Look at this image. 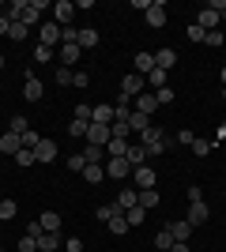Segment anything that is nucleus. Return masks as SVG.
<instances>
[{"label": "nucleus", "instance_id": "1a4fd4ad", "mask_svg": "<svg viewBox=\"0 0 226 252\" xmlns=\"http://www.w3.org/2000/svg\"><path fill=\"white\" fill-rule=\"evenodd\" d=\"M42 94H45L42 79H38V75H27V83H23V98H27V102H38Z\"/></svg>", "mask_w": 226, "mask_h": 252}, {"label": "nucleus", "instance_id": "c9c22d12", "mask_svg": "<svg viewBox=\"0 0 226 252\" xmlns=\"http://www.w3.org/2000/svg\"><path fill=\"white\" fill-rule=\"evenodd\" d=\"M15 162H19V166H34L38 158H34V151H31V147H23L19 155H15Z\"/></svg>", "mask_w": 226, "mask_h": 252}, {"label": "nucleus", "instance_id": "ea45409f", "mask_svg": "<svg viewBox=\"0 0 226 252\" xmlns=\"http://www.w3.org/2000/svg\"><path fill=\"white\" fill-rule=\"evenodd\" d=\"M204 42H207V45H226V38H223V31H207Z\"/></svg>", "mask_w": 226, "mask_h": 252}, {"label": "nucleus", "instance_id": "a878e982", "mask_svg": "<svg viewBox=\"0 0 226 252\" xmlns=\"http://www.w3.org/2000/svg\"><path fill=\"white\" fill-rule=\"evenodd\" d=\"M125 158H129V166L136 169V166H143V158H147V151H143V147H132V143H129V151H125Z\"/></svg>", "mask_w": 226, "mask_h": 252}, {"label": "nucleus", "instance_id": "864d4df0", "mask_svg": "<svg viewBox=\"0 0 226 252\" xmlns=\"http://www.w3.org/2000/svg\"><path fill=\"white\" fill-rule=\"evenodd\" d=\"M170 252H193V249H189V241H173V249Z\"/></svg>", "mask_w": 226, "mask_h": 252}, {"label": "nucleus", "instance_id": "0eeeda50", "mask_svg": "<svg viewBox=\"0 0 226 252\" xmlns=\"http://www.w3.org/2000/svg\"><path fill=\"white\" fill-rule=\"evenodd\" d=\"M132 109H136V113H147V117H151L155 109H159V98L143 91V94H136V98H132Z\"/></svg>", "mask_w": 226, "mask_h": 252}, {"label": "nucleus", "instance_id": "58836bf2", "mask_svg": "<svg viewBox=\"0 0 226 252\" xmlns=\"http://www.w3.org/2000/svg\"><path fill=\"white\" fill-rule=\"evenodd\" d=\"M8 38H11V42H23V38H27V27H23V23H11Z\"/></svg>", "mask_w": 226, "mask_h": 252}, {"label": "nucleus", "instance_id": "f257e3e1", "mask_svg": "<svg viewBox=\"0 0 226 252\" xmlns=\"http://www.w3.org/2000/svg\"><path fill=\"white\" fill-rule=\"evenodd\" d=\"M143 151H147V158H159L162 151H166V136H162V128L151 125L147 132H143Z\"/></svg>", "mask_w": 226, "mask_h": 252}, {"label": "nucleus", "instance_id": "b1692460", "mask_svg": "<svg viewBox=\"0 0 226 252\" xmlns=\"http://www.w3.org/2000/svg\"><path fill=\"white\" fill-rule=\"evenodd\" d=\"M98 45V31L95 27H83V31H79V49H95Z\"/></svg>", "mask_w": 226, "mask_h": 252}, {"label": "nucleus", "instance_id": "cd10ccee", "mask_svg": "<svg viewBox=\"0 0 226 252\" xmlns=\"http://www.w3.org/2000/svg\"><path fill=\"white\" fill-rule=\"evenodd\" d=\"M140 207H143V211L159 207V192H155V189H143V192H140Z\"/></svg>", "mask_w": 226, "mask_h": 252}, {"label": "nucleus", "instance_id": "c03bdc74", "mask_svg": "<svg viewBox=\"0 0 226 252\" xmlns=\"http://www.w3.org/2000/svg\"><path fill=\"white\" fill-rule=\"evenodd\" d=\"M83 166H87L83 155H72V158H68V169H72V173H83Z\"/></svg>", "mask_w": 226, "mask_h": 252}, {"label": "nucleus", "instance_id": "6e6552de", "mask_svg": "<svg viewBox=\"0 0 226 252\" xmlns=\"http://www.w3.org/2000/svg\"><path fill=\"white\" fill-rule=\"evenodd\" d=\"M207 215H211V211H207L204 200H200V203H189V219H185V222L196 230V226H204V222H207Z\"/></svg>", "mask_w": 226, "mask_h": 252}, {"label": "nucleus", "instance_id": "e433bc0d", "mask_svg": "<svg viewBox=\"0 0 226 252\" xmlns=\"http://www.w3.org/2000/svg\"><path fill=\"white\" fill-rule=\"evenodd\" d=\"M72 68H61V72H53V79H57V83H61V87H72Z\"/></svg>", "mask_w": 226, "mask_h": 252}, {"label": "nucleus", "instance_id": "6ab92c4d", "mask_svg": "<svg viewBox=\"0 0 226 252\" xmlns=\"http://www.w3.org/2000/svg\"><path fill=\"white\" fill-rule=\"evenodd\" d=\"M79 53H83L79 45H61V68H72L79 61Z\"/></svg>", "mask_w": 226, "mask_h": 252}, {"label": "nucleus", "instance_id": "72a5a7b5", "mask_svg": "<svg viewBox=\"0 0 226 252\" xmlns=\"http://www.w3.org/2000/svg\"><path fill=\"white\" fill-rule=\"evenodd\" d=\"M19 252H38V237L23 233V237H19Z\"/></svg>", "mask_w": 226, "mask_h": 252}, {"label": "nucleus", "instance_id": "a18cd8bd", "mask_svg": "<svg viewBox=\"0 0 226 252\" xmlns=\"http://www.w3.org/2000/svg\"><path fill=\"white\" fill-rule=\"evenodd\" d=\"M204 27H196V23H193V27H189V42H204Z\"/></svg>", "mask_w": 226, "mask_h": 252}, {"label": "nucleus", "instance_id": "4c0bfd02", "mask_svg": "<svg viewBox=\"0 0 226 252\" xmlns=\"http://www.w3.org/2000/svg\"><path fill=\"white\" fill-rule=\"evenodd\" d=\"M11 132H15V136H23V132H31V125H27V117H11Z\"/></svg>", "mask_w": 226, "mask_h": 252}, {"label": "nucleus", "instance_id": "603ef678", "mask_svg": "<svg viewBox=\"0 0 226 252\" xmlns=\"http://www.w3.org/2000/svg\"><path fill=\"white\" fill-rule=\"evenodd\" d=\"M11 31V19H8V11H4V15H0V34H8Z\"/></svg>", "mask_w": 226, "mask_h": 252}, {"label": "nucleus", "instance_id": "393cba45", "mask_svg": "<svg viewBox=\"0 0 226 252\" xmlns=\"http://www.w3.org/2000/svg\"><path fill=\"white\" fill-rule=\"evenodd\" d=\"M61 249V237H57V233H42V237H38V252H57Z\"/></svg>", "mask_w": 226, "mask_h": 252}, {"label": "nucleus", "instance_id": "dca6fc26", "mask_svg": "<svg viewBox=\"0 0 226 252\" xmlns=\"http://www.w3.org/2000/svg\"><path fill=\"white\" fill-rule=\"evenodd\" d=\"M166 230L173 233V241H189V237H193V226H189V222H166Z\"/></svg>", "mask_w": 226, "mask_h": 252}, {"label": "nucleus", "instance_id": "39448f33", "mask_svg": "<svg viewBox=\"0 0 226 252\" xmlns=\"http://www.w3.org/2000/svg\"><path fill=\"white\" fill-rule=\"evenodd\" d=\"M121 94H129V98L143 94V75H140V72H132V75H125V79H121Z\"/></svg>", "mask_w": 226, "mask_h": 252}, {"label": "nucleus", "instance_id": "79ce46f5", "mask_svg": "<svg viewBox=\"0 0 226 252\" xmlns=\"http://www.w3.org/2000/svg\"><path fill=\"white\" fill-rule=\"evenodd\" d=\"M49 57H53V49H49V45H38V49H34V61H38V64H45Z\"/></svg>", "mask_w": 226, "mask_h": 252}, {"label": "nucleus", "instance_id": "8fccbe9b", "mask_svg": "<svg viewBox=\"0 0 226 252\" xmlns=\"http://www.w3.org/2000/svg\"><path fill=\"white\" fill-rule=\"evenodd\" d=\"M72 83H75V87H87V83H91V75H87V72H75Z\"/></svg>", "mask_w": 226, "mask_h": 252}, {"label": "nucleus", "instance_id": "423d86ee", "mask_svg": "<svg viewBox=\"0 0 226 252\" xmlns=\"http://www.w3.org/2000/svg\"><path fill=\"white\" fill-rule=\"evenodd\" d=\"M147 27H166V4L162 0H151V8H147Z\"/></svg>", "mask_w": 226, "mask_h": 252}, {"label": "nucleus", "instance_id": "f704fd0d", "mask_svg": "<svg viewBox=\"0 0 226 252\" xmlns=\"http://www.w3.org/2000/svg\"><path fill=\"white\" fill-rule=\"evenodd\" d=\"M189 147H193V151H196L200 158H207V155H211V143H207V139H193Z\"/></svg>", "mask_w": 226, "mask_h": 252}, {"label": "nucleus", "instance_id": "c85d7f7f", "mask_svg": "<svg viewBox=\"0 0 226 252\" xmlns=\"http://www.w3.org/2000/svg\"><path fill=\"white\" fill-rule=\"evenodd\" d=\"M136 68L140 72H155V53H136Z\"/></svg>", "mask_w": 226, "mask_h": 252}, {"label": "nucleus", "instance_id": "2eb2a0df", "mask_svg": "<svg viewBox=\"0 0 226 252\" xmlns=\"http://www.w3.org/2000/svg\"><path fill=\"white\" fill-rule=\"evenodd\" d=\"M173 64H177V53H173V49H159V53H155V68H162V72H170Z\"/></svg>", "mask_w": 226, "mask_h": 252}, {"label": "nucleus", "instance_id": "052dcab7", "mask_svg": "<svg viewBox=\"0 0 226 252\" xmlns=\"http://www.w3.org/2000/svg\"><path fill=\"white\" fill-rule=\"evenodd\" d=\"M0 252H4V249H0Z\"/></svg>", "mask_w": 226, "mask_h": 252}, {"label": "nucleus", "instance_id": "13d9d810", "mask_svg": "<svg viewBox=\"0 0 226 252\" xmlns=\"http://www.w3.org/2000/svg\"><path fill=\"white\" fill-rule=\"evenodd\" d=\"M223 102H226V87H223Z\"/></svg>", "mask_w": 226, "mask_h": 252}, {"label": "nucleus", "instance_id": "9b49d317", "mask_svg": "<svg viewBox=\"0 0 226 252\" xmlns=\"http://www.w3.org/2000/svg\"><path fill=\"white\" fill-rule=\"evenodd\" d=\"M0 151H4V155H19V151H23V136L4 132V136H0Z\"/></svg>", "mask_w": 226, "mask_h": 252}, {"label": "nucleus", "instance_id": "20e7f679", "mask_svg": "<svg viewBox=\"0 0 226 252\" xmlns=\"http://www.w3.org/2000/svg\"><path fill=\"white\" fill-rule=\"evenodd\" d=\"M132 177H136V189H155V181H159V173H155V169H151V166H136V169H132Z\"/></svg>", "mask_w": 226, "mask_h": 252}, {"label": "nucleus", "instance_id": "9d476101", "mask_svg": "<svg viewBox=\"0 0 226 252\" xmlns=\"http://www.w3.org/2000/svg\"><path fill=\"white\" fill-rule=\"evenodd\" d=\"M129 173H132V166H129V158H109V162H106V177H129Z\"/></svg>", "mask_w": 226, "mask_h": 252}, {"label": "nucleus", "instance_id": "412c9836", "mask_svg": "<svg viewBox=\"0 0 226 252\" xmlns=\"http://www.w3.org/2000/svg\"><path fill=\"white\" fill-rule=\"evenodd\" d=\"M136 203H140V192H121L113 207H117V211H132V207H136Z\"/></svg>", "mask_w": 226, "mask_h": 252}, {"label": "nucleus", "instance_id": "7ed1b4c3", "mask_svg": "<svg viewBox=\"0 0 226 252\" xmlns=\"http://www.w3.org/2000/svg\"><path fill=\"white\" fill-rule=\"evenodd\" d=\"M53 15H57V27H72L75 4H72V0H57V4H53Z\"/></svg>", "mask_w": 226, "mask_h": 252}, {"label": "nucleus", "instance_id": "bf43d9fd", "mask_svg": "<svg viewBox=\"0 0 226 252\" xmlns=\"http://www.w3.org/2000/svg\"><path fill=\"white\" fill-rule=\"evenodd\" d=\"M0 68H4V57H0Z\"/></svg>", "mask_w": 226, "mask_h": 252}, {"label": "nucleus", "instance_id": "a19ab883", "mask_svg": "<svg viewBox=\"0 0 226 252\" xmlns=\"http://www.w3.org/2000/svg\"><path fill=\"white\" fill-rule=\"evenodd\" d=\"M75 121H83V125H91V105H75Z\"/></svg>", "mask_w": 226, "mask_h": 252}, {"label": "nucleus", "instance_id": "f03ea898", "mask_svg": "<svg viewBox=\"0 0 226 252\" xmlns=\"http://www.w3.org/2000/svg\"><path fill=\"white\" fill-rule=\"evenodd\" d=\"M87 143H95V147H106L109 139H113V125H87Z\"/></svg>", "mask_w": 226, "mask_h": 252}, {"label": "nucleus", "instance_id": "f8f14e48", "mask_svg": "<svg viewBox=\"0 0 226 252\" xmlns=\"http://www.w3.org/2000/svg\"><path fill=\"white\" fill-rule=\"evenodd\" d=\"M34 158H38V162H53L57 158V143L53 139H42V143L34 147Z\"/></svg>", "mask_w": 226, "mask_h": 252}, {"label": "nucleus", "instance_id": "aec40b11", "mask_svg": "<svg viewBox=\"0 0 226 252\" xmlns=\"http://www.w3.org/2000/svg\"><path fill=\"white\" fill-rule=\"evenodd\" d=\"M129 128H132V132H140V136H143V132H147V128H151V117H147V113H136V109H132V117H129Z\"/></svg>", "mask_w": 226, "mask_h": 252}, {"label": "nucleus", "instance_id": "09e8293b", "mask_svg": "<svg viewBox=\"0 0 226 252\" xmlns=\"http://www.w3.org/2000/svg\"><path fill=\"white\" fill-rule=\"evenodd\" d=\"M185 196H189V203H200V200H204V192L196 189V185H193V189H189V192H185Z\"/></svg>", "mask_w": 226, "mask_h": 252}, {"label": "nucleus", "instance_id": "37998d69", "mask_svg": "<svg viewBox=\"0 0 226 252\" xmlns=\"http://www.w3.org/2000/svg\"><path fill=\"white\" fill-rule=\"evenodd\" d=\"M129 132H132V128L125 125V121H113V136H117V139H129Z\"/></svg>", "mask_w": 226, "mask_h": 252}, {"label": "nucleus", "instance_id": "de8ad7c7", "mask_svg": "<svg viewBox=\"0 0 226 252\" xmlns=\"http://www.w3.org/2000/svg\"><path fill=\"white\" fill-rule=\"evenodd\" d=\"M155 98H159V105L162 102H173V91H170V87H162V91H155Z\"/></svg>", "mask_w": 226, "mask_h": 252}, {"label": "nucleus", "instance_id": "6e6d98bb", "mask_svg": "<svg viewBox=\"0 0 226 252\" xmlns=\"http://www.w3.org/2000/svg\"><path fill=\"white\" fill-rule=\"evenodd\" d=\"M219 75H223V87H226V68H223V72H219Z\"/></svg>", "mask_w": 226, "mask_h": 252}, {"label": "nucleus", "instance_id": "f3484780", "mask_svg": "<svg viewBox=\"0 0 226 252\" xmlns=\"http://www.w3.org/2000/svg\"><path fill=\"white\" fill-rule=\"evenodd\" d=\"M196 27H204V31H215V27H219V11H211V8L204 4V11H200V19H196Z\"/></svg>", "mask_w": 226, "mask_h": 252}, {"label": "nucleus", "instance_id": "5fc2aeb1", "mask_svg": "<svg viewBox=\"0 0 226 252\" xmlns=\"http://www.w3.org/2000/svg\"><path fill=\"white\" fill-rule=\"evenodd\" d=\"M215 139H226V125H219V128H215Z\"/></svg>", "mask_w": 226, "mask_h": 252}, {"label": "nucleus", "instance_id": "3c124183", "mask_svg": "<svg viewBox=\"0 0 226 252\" xmlns=\"http://www.w3.org/2000/svg\"><path fill=\"white\" fill-rule=\"evenodd\" d=\"M65 252H83V245L75 241V237H68V241H65Z\"/></svg>", "mask_w": 226, "mask_h": 252}, {"label": "nucleus", "instance_id": "bb28decb", "mask_svg": "<svg viewBox=\"0 0 226 252\" xmlns=\"http://www.w3.org/2000/svg\"><path fill=\"white\" fill-rule=\"evenodd\" d=\"M155 249L170 252V249H173V233H170V230H159V233H155Z\"/></svg>", "mask_w": 226, "mask_h": 252}, {"label": "nucleus", "instance_id": "c756f323", "mask_svg": "<svg viewBox=\"0 0 226 252\" xmlns=\"http://www.w3.org/2000/svg\"><path fill=\"white\" fill-rule=\"evenodd\" d=\"M147 79H151V87H155V91H162V87H170V83H166L170 75L162 72V68H155V72H147Z\"/></svg>", "mask_w": 226, "mask_h": 252}, {"label": "nucleus", "instance_id": "49530a36", "mask_svg": "<svg viewBox=\"0 0 226 252\" xmlns=\"http://www.w3.org/2000/svg\"><path fill=\"white\" fill-rule=\"evenodd\" d=\"M68 136H87V125H83V121H72V128H68Z\"/></svg>", "mask_w": 226, "mask_h": 252}, {"label": "nucleus", "instance_id": "473e14b6", "mask_svg": "<svg viewBox=\"0 0 226 252\" xmlns=\"http://www.w3.org/2000/svg\"><path fill=\"white\" fill-rule=\"evenodd\" d=\"M15 200H0V222H8V219H15Z\"/></svg>", "mask_w": 226, "mask_h": 252}, {"label": "nucleus", "instance_id": "a211bd4d", "mask_svg": "<svg viewBox=\"0 0 226 252\" xmlns=\"http://www.w3.org/2000/svg\"><path fill=\"white\" fill-rule=\"evenodd\" d=\"M38 34H42V45H49V49H53V42H61V27L57 23H45Z\"/></svg>", "mask_w": 226, "mask_h": 252}, {"label": "nucleus", "instance_id": "5701e85b", "mask_svg": "<svg viewBox=\"0 0 226 252\" xmlns=\"http://www.w3.org/2000/svg\"><path fill=\"white\" fill-rule=\"evenodd\" d=\"M38 222H42V230H45V233H57V230H61V215H57V211H45Z\"/></svg>", "mask_w": 226, "mask_h": 252}, {"label": "nucleus", "instance_id": "7c9ffc66", "mask_svg": "<svg viewBox=\"0 0 226 252\" xmlns=\"http://www.w3.org/2000/svg\"><path fill=\"white\" fill-rule=\"evenodd\" d=\"M102 155H106V147H95V143L83 147V162H102Z\"/></svg>", "mask_w": 226, "mask_h": 252}, {"label": "nucleus", "instance_id": "ddd939ff", "mask_svg": "<svg viewBox=\"0 0 226 252\" xmlns=\"http://www.w3.org/2000/svg\"><path fill=\"white\" fill-rule=\"evenodd\" d=\"M83 181H87V185H98V181H106V166H98V162H87V166H83Z\"/></svg>", "mask_w": 226, "mask_h": 252}, {"label": "nucleus", "instance_id": "4d7b16f0", "mask_svg": "<svg viewBox=\"0 0 226 252\" xmlns=\"http://www.w3.org/2000/svg\"><path fill=\"white\" fill-rule=\"evenodd\" d=\"M219 19H223V23H226V8H223V15H219Z\"/></svg>", "mask_w": 226, "mask_h": 252}, {"label": "nucleus", "instance_id": "4468645a", "mask_svg": "<svg viewBox=\"0 0 226 252\" xmlns=\"http://www.w3.org/2000/svg\"><path fill=\"white\" fill-rule=\"evenodd\" d=\"M91 125H113V105H95L91 109Z\"/></svg>", "mask_w": 226, "mask_h": 252}, {"label": "nucleus", "instance_id": "2f4dec72", "mask_svg": "<svg viewBox=\"0 0 226 252\" xmlns=\"http://www.w3.org/2000/svg\"><path fill=\"white\" fill-rule=\"evenodd\" d=\"M143 215H147V211H143L140 203H136L132 211H125V219H129V226H143Z\"/></svg>", "mask_w": 226, "mask_h": 252}, {"label": "nucleus", "instance_id": "4be33fe9", "mask_svg": "<svg viewBox=\"0 0 226 252\" xmlns=\"http://www.w3.org/2000/svg\"><path fill=\"white\" fill-rule=\"evenodd\" d=\"M125 151H129V139H117V136H113V139L106 143V155H109V158H125Z\"/></svg>", "mask_w": 226, "mask_h": 252}]
</instances>
